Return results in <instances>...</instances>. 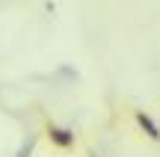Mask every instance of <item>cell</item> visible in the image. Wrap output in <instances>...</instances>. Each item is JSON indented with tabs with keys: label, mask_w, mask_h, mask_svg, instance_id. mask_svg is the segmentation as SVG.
<instances>
[{
	"label": "cell",
	"mask_w": 160,
	"mask_h": 157,
	"mask_svg": "<svg viewBox=\"0 0 160 157\" xmlns=\"http://www.w3.org/2000/svg\"><path fill=\"white\" fill-rule=\"evenodd\" d=\"M131 119H133V128H137V134H142L148 142L160 145V119H154V113H151V110H139V107H133V110H131Z\"/></svg>",
	"instance_id": "cell-2"
},
{
	"label": "cell",
	"mask_w": 160,
	"mask_h": 157,
	"mask_svg": "<svg viewBox=\"0 0 160 157\" xmlns=\"http://www.w3.org/2000/svg\"><path fill=\"white\" fill-rule=\"evenodd\" d=\"M42 130H45V142L51 145L53 154H59V157H71V154L77 151L80 140H77V134H74L71 128H65V125L53 122V119H45Z\"/></svg>",
	"instance_id": "cell-1"
}]
</instances>
